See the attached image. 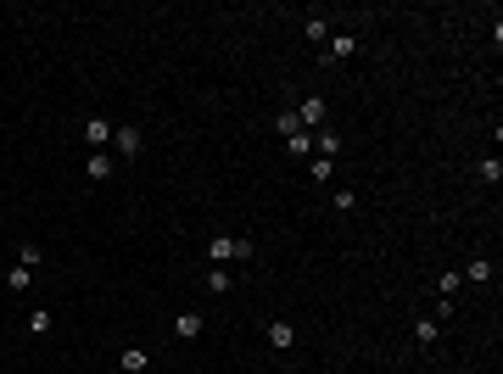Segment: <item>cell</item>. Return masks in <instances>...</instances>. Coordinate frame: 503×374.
<instances>
[{
	"mask_svg": "<svg viewBox=\"0 0 503 374\" xmlns=\"http://www.w3.org/2000/svg\"><path fill=\"white\" fill-rule=\"evenodd\" d=\"M207 257H213V268H224L230 257H252V241H235V235H218V241H207Z\"/></svg>",
	"mask_w": 503,
	"mask_h": 374,
	"instance_id": "cell-1",
	"label": "cell"
},
{
	"mask_svg": "<svg viewBox=\"0 0 503 374\" xmlns=\"http://www.w3.org/2000/svg\"><path fill=\"white\" fill-rule=\"evenodd\" d=\"M291 112H296V123L313 134V129H324V117H330V101H324V95H308V101H302V106H291Z\"/></svg>",
	"mask_w": 503,
	"mask_h": 374,
	"instance_id": "cell-2",
	"label": "cell"
},
{
	"mask_svg": "<svg viewBox=\"0 0 503 374\" xmlns=\"http://www.w3.org/2000/svg\"><path fill=\"white\" fill-rule=\"evenodd\" d=\"M118 368H123V374H145V368H151V352H145V346H123V352H118Z\"/></svg>",
	"mask_w": 503,
	"mask_h": 374,
	"instance_id": "cell-3",
	"label": "cell"
},
{
	"mask_svg": "<svg viewBox=\"0 0 503 374\" xmlns=\"http://www.w3.org/2000/svg\"><path fill=\"white\" fill-rule=\"evenodd\" d=\"M84 140H90V151H106V145H112V123H106V117H90V123H84Z\"/></svg>",
	"mask_w": 503,
	"mask_h": 374,
	"instance_id": "cell-4",
	"label": "cell"
},
{
	"mask_svg": "<svg viewBox=\"0 0 503 374\" xmlns=\"http://www.w3.org/2000/svg\"><path fill=\"white\" fill-rule=\"evenodd\" d=\"M112 145H118V156H140V129H112Z\"/></svg>",
	"mask_w": 503,
	"mask_h": 374,
	"instance_id": "cell-5",
	"label": "cell"
},
{
	"mask_svg": "<svg viewBox=\"0 0 503 374\" xmlns=\"http://www.w3.org/2000/svg\"><path fill=\"white\" fill-rule=\"evenodd\" d=\"M202 330H207V318H202V313H179V318H174V335H179V341H196Z\"/></svg>",
	"mask_w": 503,
	"mask_h": 374,
	"instance_id": "cell-6",
	"label": "cell"
},
{
	"mask_svg": "<svg viewBox=\"0 0 503 374\" xmlns=\"http://www.w3.org/2000/svg\"><path fill=\"white\" fill-rule=\"evenodd\" d=\"M269 346H280V352H291V346H296V324H285V318H274V324H269Z\"/></svg>",
	"mask_w": 503,
	"mask_h": 374,
	"instance_id": "cell-7",
	"label": "cell"
},
{
	"mask_svg": "<svg viewBox=\"0 0 503 374\" xmlns=\"http://www.w3.org/2000/svg\"><path fill=\"white\" fill-rule=\"evenodd\" d=\"M319 156H324V162H335V156H342V134H335L330 123L319 129Z\"/></svg>",
	"mask_w": 503,
	"mask_h": 374,
	"instance_id": "cell-8",
	"label": "cell"
},
{
	"mask_svg": "<svg viewBox=\"0 0 503 374\" xmlns=\"http://www.w3.org/2000/svg\"><path fill=\"white\" fill-rule=\"evenodd\" d=\"M90 179H112V151H90Z\"/></svg>",
	"mask_w": 503,
	"mask_h": 374,
	"instance_id": "cell-9",
	"label": "cell"
},
{
	"mask_svg": "<svg viewBox=\"0 0 503 374\" xmlns=\"http://www.w3.org/2000/svg\"><path fill=\"white\" fill-rule=\"evenodd\" d=\"M285 151H291V156H308V151H313V134H308V129L285 134Z\"/></svg>",
	"mask_w": 503,
	"mask_h": 374,
	"instance_id": "cell-10",
	"label": "cell"
},
{
	"mask_svg": "<svg viewBox=\"0 0 503 374\" xmlns=\"http://www.w3.org/2000/svg\"><path fill=\"white\" fill-rule=\"evenodd\" d=\"M486 279H492V263H486V257H475V263L464 268V285H486Z\"/></svg>",
	"mask_w": 503,
	"mask_h": 374,
	"instance_id": "cell-11",
	"label": "cell"
},
{
	"mask_svg": "<svg viewBox=\"0 0 503 374\" xmlns=\"http://www.w3.org/2000/svg\"><path fill=\"white\" fill-rule=\"evenodd\" d=\"M436 335H442V324H436V318H414V341H420V346H431Z\"/></svg>",
	"mask_w": 503,
	"mask_h": 374,
	"instance_id": "cell-12",
	"label": "cell"
},
{
	"mask_svg": "<svg viewBox=\"0 0 503 374\" xmlns=\"http://www.w3.org/2000/svg\"><path fill=\"white\" fill-rule=\"evenodd\" d=\"M353 51H358V34H335V40H330V56H335V62L353 56Z\"/></svg>",
	"mask_w": 503,
	"mask_h": 374,
	"instance_id": "cell-13",
	"label": "cell"
},
{
	"mask_svg": "<svg viewBox=\"0 0 503 374\" xmlns=\"http://www.w3.org/2000/svg\"><path fill=\"white\" fill-rule=\"evenodd\" d=\"M302 34H308V45H319V40H330V23H324V17H308Z\"/></svg>",
	"mask_w": 503,
	"mask_h": 374,
	"instance_id": "cell-14",
	"label": "cell"
},
{
	"mask_svg": "<svg viewBox=\"0 0 503 374\" xmlns=\"http://www.w3.org/2000/svg\"><path fill=\"white\" fill-rule=\"evenodd\" d=\"M17 263H23V268H40V263H45V252H40L34 241H23V246H17Z\"/></svg>",
	"mask_w": 503,
	"mask_h": 374,
	"instance_id": "cell-15",
	"label": "cell"
},
{
	"mask_svg": "<svg viewBox=\"0 0 503 374\" xmlns=\"http://www.w3.org/2000/svg\"><path fill=\"white\" fill-rule=\"evenodd\" d=\"M458 285H464V274H453V268H447V274L436 279V291H442V302H453V296H458Z\"/></svg>",
	"mask_w": 503,
	"mask_h": 374,
	"instance_id": "cell-16",
	"label": "cell"
},
{
	"mask_svg": "<svg viewBox=\"0 0 503 374\" xmlns=\"http://www.w3.org/2000/svg\"><path fill=\"white\" fill-rule=\"evenodd\" d=\"M6 285H12V291H29V285H34V268H23V263H17V268L6 274Z\"/></svg>",
	"mask_w": 503,
	"mask_h": 374,
	"instance_id": "cell-17",
	"label": "cell"
},
{
	"mask_svg": "<svg viewBox=\"0 0 503 374\" xmlns=\"http://www.w3.org/2000/svg\"><path fill=\"white\" fill-rule=\"evenodd\" d=\"M202 285H207L213 296H224V291H230V274H224V268H207V279H202Z\"/></svg>",
	"mask_w": 503,
	"mask_h": 374,
	"instance_id": "cell-18",
	"label": "cell"
},
{
	"mask_svg": "<svg viewBox=\"0 0 503 374\" xmlns=\"http://www.w3.org/2000/svg\"><path fill=\"white\" fill-rule=\"evenodd\" d=\"M45 330H51V313L34 307V313H29V335H45Z\"/></svg>",
	"mask_w": 503,
	"mask_h": 374,
	"instance_id": "cell-19",
	"label": "cell"
},
{
	"mask_svg": "<svg viewBox=\"0 0 503 374\" xmlns=\"http://www.w3.org/2000/svg\"><path fill=\"white\" fill-rule=\"evenodd\" d=\"M330 173H335V162H324V156H313V184H330Z\"/></svg>",
	"mask_w": 503,
	"mask_h": 374,
	"instance_id": "cell-20",
	"label": "cell"
},
{
	"mask_svg": "<svg viewBox=\"0 0 503 374\" xmlns=\"http://www.w3.org/2000/svg\"><path fill=\"white\" fill-rule=\"evenodd\" d=\"M481 179H486V184H497V179H503V162H497V156H486V162H481Z\"/></svg>",
	"mask_w": 503,
	"mask_h": 374,
	"instance_id": "cell-21",
	"label": "cell"
},
{
	"mask_svg": "<svg viewBox=\"0 0 503 374\" xmlns=\"http://www.w3.org/2000/svg\"><path fill=\"white\" fill-rule=\"evenodd\" d=\"M330 202H335V213H353V207H358V196H353V190H335Z\"/></svg>",
	"mask_w": 503,
	"mask_h": 374,
	"instance_id": "cell-22",
	"label": "cell"
},
{
	"mask_svg": "<svg viewBox=\"0 0 503 374\" xmlns=\"http://www.w3.org/2000/svg\"><path fill=\"white\" fill-rule=\"evenodd\" d=\"M274 129H280V134H296L302 123H296V112H280V117H274Z\"/></svg>",
	"mask_w": 503,
	"mask_h": 374,
	"instance_id": "cell-23",
	"label": "cell"
},
{
	"mask_svg": "<svg viewBox=\"0 0 503 374\" xmlns=\"http://www.w3.org/2000/svg\"><path fill=\"white\" fill-rule=\"evenodd\" d=\"M263 374H269V368H263Z\"/></svg>",
	"mask_w": 503,
	"mask_h": 374,
	"instance_id": "cell-24",
	"label": "cell"
}]
</instances>
